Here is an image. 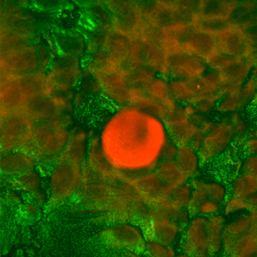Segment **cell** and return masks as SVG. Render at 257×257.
<instances>
[{"label": "cell", "mask_w": 257, "mask_h": 257, "mask_svg": "<svg viewBox=\"0 0 257 257\" xmlns=\"http://www.w3.org/2000/svg\"><path fill=\"white\" fill-rule=\"evenodd\" d=\"M181 255L208 256L207 217H192L181 233Z\"/></svg>", "instance_id": "6da1fadb"}, {"label": "cell", "mask_w": 257, "mask_h": 257, "mask_svg": "<svg viewBox=\"0 0 257 257\" xmlns=\"http://www.w3.org/2000/svg\"><path fill=\"white\" fill-rule=\"evenodd\" d=\"M221 210V205L214 201L208 199L204 202L199 210V215L205 217L220 213Z\"/></svg>", "instance_id": "5bb4252c"}, {"label": "cell", "mask_w": 257, "mask_h": 257, "mask_svg": "<svg viewBox=\"0 0 257 257\" xmlns=\"http://www.w3.org/2000/svg\"><path fill=\"white\" fill-rule=\"evenodd\" d=\"M109 237V243L118 249L135 252L142 251L145 241V233L140 231L134 225L119 223L114 225L106 231Z\"/></svg>", "instance_id": "7a4b0ae2"}, {"label": "cell", "mask_w": 257, "mask_h": 257, "mask_svg": "<svg viewBox=\"0 0 257 257\" xmlns=\"http://www.w3.org/2000/svg\"><path fill=\"white\" fill-rule=\"evenodd\" d=\"M229 191L231 196L241 199L256 194L257 177L242 173L233 181Z\"/></svg>", "instance_id": "9c48e42d"}, {"label": "cell", "mask_w": 257, "mask_h": 257, "mask_svg": "<svg viewBox=\"0 0 257 257\" xmlns=\"http://www.w3.org/2000/svg\"><path fill=\"white\" fill-rule=\"evenodd\" d=\"M224 205L226 215H231L241 212H248L245 199H241L230 196L227 198Z\"/></svg>", "instance_id": "4fadbf2b"}, {"label": "cell", "mask_w": 257, "mask_h": 257, "mask_svg": "<svg viewBox=\"0 0 257 257\" xmlns=\"http://www.w3.org/2000/svg\"><path fill=\"white\" fill-rule=\"evenodd\" d=\"M148 238H152L169 246L181 238L183 229L175 222L166 218L153 217L151 223L144 229Z\"/></svg>", "instance_id": "277c9868"}, {"label": "cell", "mask_w": 257, "mask_h": 257, "mask_svg": "<svg viewBox=\"0 0 257 257\" xmlns=\"http://www.w3.org/2000/svg\"><path fill=\"white\" fill-rule=\"evenodd\" d=\"M205 190L209 199L217 202L221 205L228 197L226 188L216 181H205Z\"/></svg>", "instance_id": "8fae6325"}, {"label": "cell", "mask_w": 257, "mask_h": 257, "mask_svg": "<svg viewBox=\"0 0 257 257\" xmlns=\"http://www.w3.org/2000/svg\"><path fill=\"white\" fill-rule=\"evenodd\" d=\"M192 189L189 183L180 186L174 190L170 200L176 207L186 209L189 206Z\"/></svg>", "instance_id": "7c38bea8"}, {"label": "cell", "mask_w": 257, "mask_h": 257, "mask_svg": "<svg viewBox=\"0 0 257 257\" xmlns=\"http://www.w3.org/2000/svg\"><path fill=\"white\" fill-rule=\"evenodd\" d=\"M254 227H257V211L247 212L246 215L226 222L222 233L224 255L228 256L235 243Z\"/></svg>", "instance_id": "3957f363"}, {"label": "cell", "mask_w": 257, "mask_h": 257, "mask_svg": "<svg viewBox=\"0 0 257 257\" xmlns=\"http://www.w3.org/2000/svg\"><path fill=\"white\" fill-rule=\"evenodd\" d=\"M243 174L257 177V158L256 155L249 156L242 164Z\"/></svg>", "instance_id": "9a60e30c"}, {"label": "cell", "mask_w": 257, "mask_h": 257, "mask_svg": "<svg viewBox=\"0 0 257 257\" xmlns=\"http://www.w3.org/2000/svg\"><path fill=\"white\" fill-rule=\"evenodd\" d=\"M257 256V227H254L238 240L231 249L229 257Z\"/></svg>", "instance_id": "ba28073f"}, {"label": "cell", "mask_w": 257, "mask_h": 257, "mask_svg": "<svg viewBox=\"0 0 257 257\" xmlns=\"http://www.w3.org/2000/svg\"><path fill=\"white\" fill-rule=\"evenodd\" d=\"M174 161L181 173L189 180L196 176L201 164L198 153L190 148L189 145L178 147Z\"/></svg>", "instance_id": "8992f818"}, {"label": "cell", "mask_w": 257, "mask_h": 257, "mask_svg": "<svg viewBox=\"0 0 257 257\" xmlns=\"http://www.w3.org/2000/svg\"><path fill=\"white\" fill-rule=\"evenodd\" d=\"M155 173L162 183L171 186L174 189L186 184L189 181V179L181 173L174 161H161L155 170Z\"/></svg>", "instance_id": "52a82bcc"}, {"label": "cell", "mask_w": 257, "mask_h": 257, "mask_svg": "<svg viewBox=\"0 0 257 257\" xmlns=\"http://www.w3.org/2000/svg\"><path fill=\"white\" fill-rule=\"evenodd\" d=\"M177 145L174 142L167 144L166 146L162 150L161 153V161L162 162H168V161H174L176 157L178 148H176Z\"/></svg>", "instance_id": "2e32d148"}, {"label": "cell", "mask_w": 257, "mask_h": 257, "mask_svg": "<svg viewBox=\"0 0 257 257\" xmlns=\"http://www.w3.org/2000/svg\"><path fill=\"white\" fill-rule=\"evenodd\" d=\"M246 151L249 156L256 155V139H252L247 141L246 143Z\"/></svg>", "instance_id": "ac0fdd59"}, {"label": "cell", "mask_w": 257, "mask_h": 257, "mask_svg": "<svg viewBox=\"0 0 257 257\" xmlns=\"http://www.w3.org/2000/svg\"><path fill=\"white\" fill-rule=\"evenodd\" d=\"M226 222L225 217L220 213L207 217L208 256L222 253V233Z\"/></svg>", "instance_id": "5b68a950"}, {"label": "cell", "mask_w": 257, "mask_h": 257, "mask_svg": "<svg viewBox=\"0 0 257 257\" xmlns=\"http://www.w3.org/2000/svg\"><path fill=\"white\" fill-rule=\"evenodd\" d=\"M142 252L149 256H173L176 251L173 246H169L159 241L146 238Z\"/></svg>", "instance_id": "30bf717a"}, {"label": "cell", "mask_w": 257, "mask_h": 257, "mask_svg": "<svg viewBox=\"0 0 257 257\" xmlns=\"http://www.w3.org/2000/svg\"><path fill=\"white\" fill-rule=\"evenodd\" d=\"M205 135L201 132H197L190 140L189 144H188L192 149L198 153L203 146L204 141H205Z\"/></svg>", "instance_id": "e0dca14e"}]
</instances>
